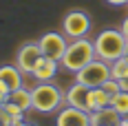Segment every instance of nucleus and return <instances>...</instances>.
<instances>
[{
    "label": "nucleus",
    "instance_id": "22",
    "mask_svg": "<svg viewBox=\"0 0 128 126\" xmlns=\"http://www.w3.org/2000/svg\"><path fill=\"white\" fill-rule=\"evenodd\" d=\"M117 82H119V88H122V91H128V75L122 77V80H117Z\"/></svg>",
    "mask_w": 128,
    "mask_h": 126
},
{
    "label": "nucleus",
    "instance_id": "2",
    "mask_svg": "<svg viewBox=\"0 0 128 126\" xmlns=\"http://www.w3.org/2000/svg\"><path fill=\"white\" fill-rule=\"evenodd\" d=\"M97 58V53H95V42L88 38H77V40H71L68 42V47L64 51L62 55V66L66 71H73L77 73L82 66H86L90 60H95Z\"/></svg>",
    "mask_w": 128,
    "mask_h": 126
},
{
    "label": "nucleus",
    "instance_id": "3",
    "mask_svg": "<svg viewBox=\"0 0 128 126\" xmlns=\"http://www.w3.org/2000/svg\"><path fill=\"white\" fill-rule=\"evenodd\" d=\"M31 97L38 113H53L64 104V91L51 82H40L38 86L31 88Z\"/></svg>",
    "mask_w": 128,
    "mask_h": 126
},
{
    "label": "nucleus",
    "instance_id": "8",
    "mask_svg": "<svg viewBox=\"0 0 128 126\" xmlns=\"http://www.w3.org/2000/svg\"><path fill=\"white\" fill-rule=\"evenodd\" d=\"M55 126H90V113L73 106H64L58 113Z\"/></svg>",
    "mask_w": 128,
    "mask_h": 126
},
{
    "label": "nucleus",
    "instance_id": "21",
    "mask_svg": "<svg viewBox=\"0 0 128 126\" xmlns=\"http://www.w3.org/2000/svg\"><path fill=\"white\" fill-rule=\"evenodd\" d=\"M119 29H122V33H124V36H126V40H128V18H124V20H122V27H119Z\"/></svg>",
    "mask_w": 128,
    "mask_h": 126
},
{
    "label": "nucleus",
    "instance_id": "12",
    "mask_svg": "<svg viewBox=\"0 0 128 126\" xmlns=\"http://www.w3.org/2000/svg\"><path fill=\"white\" fill-rule=\"evenodd\" d=\"M0 80L9 86V91L22 86V71L16 66V64H2L0 66Z\"/></svg>",
    "mask_w": 128,
    "mask_h": 126
},
{
    "label": "nucleus",
    "instance_id": "24",
    "mask_svg": "<svg viewBox=\"0 0 128 126\" xmlns=\"http://www.w3.org/2000/svg\"><path fill=\"white\" fill-rule=\"evenodd\" d=\"M124 55H126V58H128V42H126V51H124Z\"/></svg>",
    "mask_w": 128,
    "mask_h": 126
},
{
    "label": "nucleus",
    "instance_id": "18",
    "mask_svg": "<svg viewBox=\"0 0 128 126\" xmlns=\"http://www.w3.org/2000/svg\"><path fill=\"white\" fill-rule=\"evenodd\" d=\"M102 88H104V91H108L110 95H113V93H117V91H122V88H119V82H117L115 77H108V80L102 84Z\"/></svg>",
    "mask_w": 128,
    "mask_h": 126
},
{
    "label": "nucleus",
    "instance_id": "13",
    "mask_svg": "<svg viewBox=\"0 0 128 126\" xmlns=\"http://www.w3.org/2000/svg\"><path fill=\"white\" fill-rule=\"evenodd\" d=\"M110 106V93L104 91L102 86H95L88 91V113L93 111H100V108H106Z\"/></svg>",
    "mask_w": 128,
    "mask_h": 126
},
{
    "label": "nucleus",
    "instance_id": "10",
    "mask_svg": "<svg viewBox=\"0 0 128 126\" xmlns=\"http://www.w3.org/2000/svg\"><path fill=\"white\" fill-rule=\"evenodd\" d=\"M58 66H60L58 60H51V58L42 55V58H40V62L36 64V69H33V73H31V75L36 77L38 82H51L53 77L58 75Z\"/></svg>",
    "mask_w": 128,
    "mask_h": 126
},
{
    "label": "nucleus",
    "instance_id": "16",
    "mask_svg": "<svg viewBox=\"0 0 128 126\" xmlns=\"http://www.w3.org/2000/svg\"><path fill=\"white\" fill-rule=\"evenodd\" d=\"M110 75L115 80H122V77L128 75V58L126 55H122V58H117L115 62H110Z\"/></svg>",
    "mask_w": 128,
    "mask_h": 126
},
{
    "label": "nucleus",
    "instance_id": "5",
    "mask_svg": "<svg viewBox=\"0 0 128 126\" xmlns=\"http://www.w3.org/2000/svg\"><path fill=\"white\" fill-rule=\"evenodd\" d=\"M90 16L82 9H71L62 18V33L71 40H77V38H86V33L90 31Z\"/></svg>",
    "mask_w": 128,
    "mask_h": 126
},
{
    "label": "nucleus",
    "instance_id": "14",
    "mask_svg": "<svg viewBox=\"0 0 128 126\" xmlns=\"http://www.w3.org/2000/svg\"><path fill=\"white\" fill-rule=\"evenodd\" d=\"M7 100L13 102L16 106H20L24 113L29 111V108H33V97H31V91H29V88H24V86H20V88H16V91H11Z\"/></svg>",
    "mask_w": 128,
    "mask_h": 126
},
{
    "label": "nucleus",
    "instance_id": "19",
    "mask_svg": "<svg viewBox=\"0 0 128 126\" xmlns=\"http://www.w3.org/2000/svg\"><path fill=\"white\" fill-rule=\"evenodd\" d=\"M9 93H11V91H9V86H7V84H4V82L0 80V106H2V104L7 102V97H9Z\"/></svg>",
    "mask_w": 128,
    "mask_h": 126
},
{
    "label": "nucleus",
    "instance_id": "9",
    "mask_svg": "<svg viewBox=\"0 0 128 126\" xmlns=\"http://www.w3.org/2000/svg\"><path fill=\"white\" fill-rule=\"evenodd\" d=\"M88 86L84 84H71V86L64 91V106H73V108H82V111H88Z\"/></svg>",
    "mask_w": 128,
    "mask_h": 126
},
{
    "label": "nucleus",
    "instance_id": "7",
    "mask_svg": "<svg viewBox=\"0 0 128 126\" xmlns=\"http://www.w3.org/2000/svg\"><path fill=\"white\" fill-rule=\"evenodd\" d=\"M40 58H42V51L38 42H24L16 53V66L22 71V75H31Z\"/></svg>",
    "mask_w": 128,
    "mask_h": 126
},
{
    "label": "nucleus",
    "instance_id": "6",
    "mask_svg": "<svg viewBox=\"0 0 128 126\" xmlns=\"http://www.w3.org/2000/svg\"><path fill=\"white\" fill-rule=\"evenodd\" d=\"M38 44H40L42 55L62 62V55H64V51H66V47H68V38L64 33H58V31H49V33H44L38 40Z\"/></svg>",
    "mask_w": 128,
    "mask_h": 126
},
{
    "label": "nucleus",
    "instance_id": "17",
    "mask_svg": "<svg viewBox=\"0 0 128 126\" xmlns=\"http://www.w3.org/2000/svg\"><path fill=\"white\" fill-rule=\"evenodd\" d=\"M20 122H24V119L18 117V115H13V113H9V111H4L0 106V126H18Z\"/></svg>",
    "mask_w": 128,
    "mask_h": 126
},
{
    "label": "nucleus",
    "instance_id": "1",
    "mask_svg": "<svg viewBox=\"0 0 128 126\" xmlns=\"http://www.w3.org/2000/svg\"><path fill=\"white\" fill-rule=\"evenodd\" d=\"M95 42V53L97 58L104 60V62H115L117 58L124 55L126 51V36L122 33V29H104L102 33H97V38L93 40Z\"/></svg>",
    "mask_w": 128,
    "mask_h": 126
},
{
    "label": "nucleus",
    "instance_id": "11",
    "mask_svg": "<svg viewBox=\"0 0 128 126\" xmlns=\"http://www.w3.org/2000/svg\"><path fill=\"white\" fill-rule=\"evenodd\" d=\"M119 124H122V115L113 106H106V108L90 113V126H119Z\"/></svg>",
    "mask_w": 128,
    "mask_h": 126
},
{
    "label": "nucleus",
    "instance_id": "15",
    "mask_svg": "<svg viewBox=\"0 0 128 126\" xmlns=\"http://www.w3.org/2000/svg\"><path fill=\"white\" fill-rule=\"evenodd\" d=\"M110 106L122 117H128V91H117L110 95Z\"/></svg>",
    "mask_w": 128,
    "mask_h": 126
},
{
    "label": "nucleus",
    "instance_id": "20",
    "mask_svg": "<svg viewBox=\"0 0 128 126\" xmlns=\"http://www.w3.org/2000/svg\"><path fill=\"white\" fill-rule=\"evenodd\" d=\"M106 2H108V5H113V7H124V5L128 7V0H106Z\"/></svg>",
    "mask_w": 128,
    "mask_h": 126
},
{
    "label": "nucleus",
    "instance_id": "4",
    "mask_svg": "<svg viewBox=\"0 0 128 126\" xmlns=\"http://www.w3.org/2000/svg\"><path fill=\"white\" fill-rule=\"evenodd\" d=\"M108 77H113L110 75V64L95 58L75 73V82H80V84H84L88 88H95V86H102Z\"/></svg>",
    "mask_w": 128,
    "mask_h": 126
},
{
    "label": "nucleus",
    "instance_id": "23",
    "mask_svg": "<svg viewBox=\"0 0 128 126\" xmlns=\"http://www.w3.org/2000/svg\"><path fill=\"white\" fill-rule=\"evenodd\" d=\"M18 126H33V124H29V122H20Z\"/></svg>",
    "mask_w": 128,
    "mask_h": 126
}]
</instances>
